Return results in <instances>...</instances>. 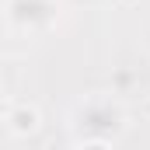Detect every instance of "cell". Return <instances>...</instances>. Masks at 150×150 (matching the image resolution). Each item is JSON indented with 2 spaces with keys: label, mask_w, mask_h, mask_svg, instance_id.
<instances>
[{
  "label": "cell",
  "mask_w": 150,
  "mask_h": 150,
  "mask_svg": "<svg viewBox=\"0 0 150 150\" xmlns=\"http://www.w3.org/2000/svg\"><path fill=\"white\" fill-rule=\"evenodd\" d=\"M122 129H126V115L119 112V105H112L108 98H87L74 119V147L112 150Z\"/></svg>",
  "instance_id": "1"
},
{
  "label": "cell",
  "mask_w": 150,
  "mask_h": 150,
  "mask_svg": "<svg viewBox=\"0 0 150 150\" xmlns=\"http://www.w3.org/2000/svg\"><path fill=\"white\" fill-rule=\"evenodd\" d=\"M4 129H7V136H14V140L35 136L38 129H42V112H38V105H32V101H7V108H4Z\"/></svg>",
  "instance_id": "2"
}]
</instances>
